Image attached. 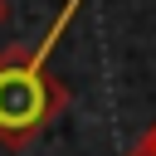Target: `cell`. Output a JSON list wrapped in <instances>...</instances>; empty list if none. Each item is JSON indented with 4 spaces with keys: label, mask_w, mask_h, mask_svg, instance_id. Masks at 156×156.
Here are the masks:
<instances>
[{
    "label": "cell",
    "mask_w": 156,
    "mask_h": 156,
    "mask_svg": "<svg viewBox=\"0 0 156 156\" xmlns=\"http://www.w3.org/2000/svg\"><path fill=\"white\" fill-rule=\"evenodd\" d=\"M73 15H78V0L63 5V15L49 24V34H44L34 49L15 44V49L0 54V141H5V146H29V141L68 107V88L54 78L49 54H54V44L63 39V29H68Z\"/></svg>",
    "instance_id": "obj_1"
},
{
    "label": "cell",
    "mask_w": 156,
    "mask_h": 156,
    "mask_svg": "<svg viewBox=\"0 0 156 156\" xmlns=\"http://www.w3.org/2000/svg\"><path fill=\"white\" fill-rule=\"evenodd\" d=\"M127 156H156V122L146 127V136H141V141H136V146H132Z\"/></svg>",
    "instance_id": "obj_2"
},
{
    "label": "cell",
    "mask_w": 156,
    "mask_h": 156,
    "mask_svg": "<svg viewBox=\"0 0 156 156\" xmlns=\"http://www.w3.org/2000/svg\"><path fill=\"white\" fill-rule=\"evenodd\" d=\"M5 20H10V0H0V24H5Z\"/></svg>",
    "instance_id": "obj_3"
}]
</instances>
